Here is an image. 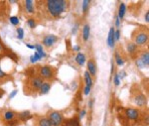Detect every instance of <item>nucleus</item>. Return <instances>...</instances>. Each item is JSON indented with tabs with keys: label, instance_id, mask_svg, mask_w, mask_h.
Listing matches in <instances>:
<instances>
[{
	"label": "nucleus",
	"instance_id": "f257e3e1",
	"mask_svg": "<svg viewBox=\"0 0 149 126\" xmlns=\"http://www.w3.org/2000/svg\"><path fill=\"white\" fill-rule=\"evenodd\" d=\"M68 5L69 2L65 1V0H48V1H46L48 13L55 18L61 16L67 10Z\"/></svg>",
	"mask_w": 149,
	"mask_h": 126
},
{
	"label": "nucleus",
	"instance_id": "f03ea898",
	"mask_svg": "<svg viewBox=\"0 0 149 126\" xmlns=\"http://www.w3.org/2000/svg\"><path fill=\"white\" fill-rule=\"evenodd\" d=\"M47 118L51 121L52 126H61L63 121H64L63 114L59 111H50Z\"/></svg>",
	"mask_w": 149,
	"mask_h": 126
},
{
	"label": "nucleus",
	"instance_id": "7ed1b4c3",
	"mask_svg": "<svg viewBox=\"0 0 149 126\" xmlns=\"http://www.w3.org/2000/svg\"><path fill=\"white\" fill-rule=\"evenodd\" d=\"M134 44L138 46H144L148 42V33L147 31H137L136 35L133 36Z\"/></svg>",
	"mask_w": 149,
	"mask_h": 126
},
{
	"label": "nucleus",
	"instance_id": "20e7f679",
	"mask_svg": "<svg viewBox=\"0 0 149 126\" xmlns=\"http://www.w3.org/2000/svg\"><path fill=\"white\" fill-rule=\"evenodd\" d=\"M40 76H42V78L50 80V78H53L55 76V71L50 66H43L40 69Z\"/></svg>",
	"mask_w": 149,
	"mask_h": 126
},
{
	"label": "nucleus",
	"instance_id": "39448f33",
	"mask_svg": "<svg viewBox=\"0 0 149 126\" xmlns=\"http://www.w3.org/2000/svg\"><path fill=\"white\" fill-rule=\"evenodd\" d=\"M58 40H59V37L56 36V35H53V34L47 35V36H45L43 39V45L50 48V47H52L53 45H55L56 42Z\"/></svg>",
	"mask_w": 149,
	"mask_h": 126
},
{
	"label": "nucleus",
	"instance_id": "423d86ee",
	"mask_svg": "<svg viewBox=\"0 0 149 126\" xmlns=\"http://www.w3.org/2000/svg\"><path fill=\"white\" fill-rule=\"evenodd\" d=\"M133 101H134V103L139 107H143L147 104V98H146V96L143 94V93H140V92L137 93L135 96H134Z\"/></svg>",
	"mask_w": 149,
	"mask_h": 126
},
{
	"label": "nucleus",
	"instance_id": "0eeeda50",
	"mask_svg": "<svg viewBox=\"0 0 149 126\" xmlns=\"http://www.w3.org/2000/svg\"><path fill=\"white\" fill-rule=\"evenodd\" d=\"M43 83H44L43 80H42L41 78H39V76H33V78H31V80L29 81V85L34 90H40V87Z\"/></svg>",
	"mask_w": 149,
	"mask_h": 126
},
{
	"label": "nucleus",
	"instance_id": "6e6552de",
	"mask_svg": "<svg viewBox=\"0 0 149 126\" xmlns=\"http://www.w3.org/2000/svg\"><path fill=\"white\" fill-rule=\"evenodd\" d=\"M125 115L130 120H137L139 118V111L134 108H127L125 110Z\"/></svg>",
	"mask_w": 149,
	"mask_h": 126
},
{
	"label": "nucleus",
	"instance_id": "1a4fd4ad",
	"mask_svg": "<svg viewBox=\"0 0 149 126\" xmlns=\"http://www.w3.org/2000/svg\"><path fill=\"white\" fill-rule=\"evenodd\" d=\"M88 73H90V76H95L97 74V64H95L94 59L88 60Z\"/></svg>",
	"mask_w": 149,
	"mask_h": 126
},
{
	"label": "nucleus",
	"instance_id": "9d476101",
	"mask_svg": "<svg viewBox=\"0 0 149 126\" xmlns=\"http://www.w3.org/2000/svg\"><path fill=\"white\" fill-rule=\"evenodd\" d=\"M115 28L111 27L109 29V33H108V45L109 48H113L115 47Z\"/></svg>",
	"mask_w": 149,
	"mask_h": 126
},
{
	"label": "nucleus",
	"instance_id": "9b49d317",
	"mask_svg": "<svg viewBox=\"0 0 149 126\" xmlns=\"http://www.w3.org/2000/svg\"><path fill=\"white\" fill-rule=\"evenodd\" d=\"M25 4V9L29 14H34L35 12V6H34V2L32 0H26L24 2Z\"/></svg>",
	"mask_w": 149,
	"mask_h": 126
},
{
	"label": "nucleus",
	"instance_id": "f8f14e48",
	"mask_svg": "<svg viewBox=\"0 0 149 126\" xmlns=\"http://www.w3.org/2000/svg\"><path fill=\"white\" fill-rule=\"evenodd\" d=\"M138 59L141 61V63H142L144 67H148V66H149V55H148L147 51L141 54L140 58H138Z\"/></svg>",
	"mask_w": 149,
	"mask_h": 126
},
{
	"label": "nucleus",
	"instance_id": "ddd939ff",
	"mask_svg": "<svg viewBox=\"0 0 149 126\" xmlns=\"http://www.w3.org/2000/svg\"><path fill=\"white\" fill-rule=\"evenodd\" d=\"M50 90H51V83H48V81H45V83H42L40 90H39V92H40V94H47L50 92Z\"/></svg>",
	"mask_w": 149,
	"mask_h": 126
},
{
	"label": "nucleus",
	"instance_id": "4468645a",
	"mask_svg": "<svg viewBox=\"0 0 149 126\" xmlns=\"http://www.w3.org/2000/svg\"><path fill=\"white\" fill-rule=\"evenodd\" d=\"M90 27L88 24H86L83 28V41L87 42L90 39Z\"/></svg>",
	"mask_w": 149,
	"mask_h": 126
},
{
	"label": "nucleus",
	"instance_id": "2eb2a0df",
	"mask_svg": "<svg viewBox=\"0 0 149 126\" xmlns=\"http://www.w3.org/2000/svg\"><path fill=\"white\" fill-rule=\"evenodd\" d=\"M76 62L78 63V65H80V66H83V65L86 64V56L85 54L79 52L77 54L76 56Z\"/></svg>",
	"mask_w": 149,
	"mask_h": 126
},
{
	"label": "nucleus",
	"instance_id": "dca6fc26",
	"mask_svg": "<svg viewBox=\"0 0 149 126\" xmlns=\"http://www.w3.org/2000/svg\"><path fill=\"white\" fill-rule=\"evenodd\" d=\"M63 126H80L79 120L77 118H72V119H67L66 121H63Z\"/></svg>",
	"mask_w": 149,
	"mask_h": 126
},
{
	"label": "nucleus",
	"instance_id": "f3484780",
	"mask_svg": "<svg viewBox=\"0 0 149 126\" xmlns=\"http://www.w3.org/2000/svg\"><path fill=\"white\" fill-rule=\"evenodd\" d=\"M126 48H127V52H128L131 56H133L134 54H136L137 51H138V48H137V46L134 43H128L126 46Z\"/></svg>",
	"mask_w": 149,
	"mask_h": 126
},
{
	"label": "nucleus",
	"instance_id": "a211bd4d",
	"mask_svg": "<svg viewBox=\"0 0 149 126\" xmlns=\"http://www.w3.org/2000/svg\"><path fill=\"white\" fill-rule=\"evenodd\" d=\"M18 116H19V119L22 120V121H27L28 119L32 118L31 113H30V111H28V110H25V111L20 112L19 114H18Z\"/></svg>",
	"mask_w": 149,
	"mask_h": 126
},
{
	"label": "nucleus",
	"instance_id": "6ab92c4d",
	"mask_svg": "<svg viewBox=\"0 0 149 126\" xmlns=\"http://www.w3.org/2000/svg\"><path fill=\"white\" fill-rule=\"evenodd\" d=\"M3 118H4V121H6V122L15 119V112H13V111H11V110L6 111V112L4 113Z\"/></svg>",
	"mask_w": 149,
	"mask_h": 126
},
{
	"label": "nucleus",
	"instance_id": "aec40b11",
	"mask_svg": "<svg viewBox=\"0 0 149 126\" xmlns=\"http://www.w3.org/2000/svg\"><path fill=\"white\" fill-rule=\"evenodd\" d=\"M115 62L116 63V65L119 67H122L123 65H124V60L122 59L121 56L119 55L118 52H115Z\"/></svg>",
	"mask_w": 149,
	"mask_h": 126
},
{
	"label": "nucleus",
	"instance_id": "412c9836",
	"mask_svg": "<svg viewBox=\"0 0 149 126\" xmlns=\"http://www.w3.org/2000/svg\"><path fill=\"white\" fill-rule=\"evenodd\" d=\"M125 4L124 3H120L119 5V9H118V16L117 17L119 18V20H122L124 18L125 15Z\"/></svg>",
	"mask_w": 149,
	"mask_h": 126
},
{
	"label": "nucleus",
	"instance_id": "4be33fe9",
	"mask_svg": "<svg viewBox=\"0 0 149 126\" xmlns=\"http://www.w3.org/2000/svg\"><path fill=\"white\" fill-rule=\"evenodd\" d=\"M85 81H86V85H87V86H90V87H92V76H90L88 72H86L85 73Z\"/></svg>",
	"mask_w": 149,
	"mask_h": 126
},
{
	"label": "nucleus",
	"instance_id": "5701e85b",
	"mask_svg": "<svg viewBox=\"0 0 149 126\" xmlns=\"http://www.w3.org/2000/svg\"><path fill=\"white\" fill-rule=\"evenodd\" d=\"M38 125L39 126H52V123H51V121L49 120L47 117H44L39 120Z\"/></svg>",
	"mask_w": 149,
	"mask_h": 126
},
{
	"label": "nucleus",
	"instance_id": "b1692460",
	"mask_svg": "<svg viewBox=\"0 0 149 126\" xmlns=\"http://www.w3.org/2000/svg\"><path fill=\"white\" fill-rule=\"evenodd\" d=\"M90 1L88 0H85L83 2V6H81V10H83V14H87L88 9H90Z\"/></svg>",
	"mask_w": 149,
	"mask_h": 126
},
{
	"label": "nucleus",
	"instance_id": "393cba45",
	"mask_svg": "<svg viewBox=\"0 0 149 126\" xmlns=\"http://www.w3.org/2000/svg\"><path fill=\"white\" fill-rule=\"evenodd\" d=\"M9 21H10V23L14 26H17L18 24H19V18L17 17V16H11L10 18H9Z\"/></svg>",
	"mask_w": 149,
	"mask_h": 126
},
{
	"label": "nucleus",
	"instance_id": "a878e982",
	"mask_svg": "<svg viewBox=\"0 0 149 126\" xmlns=\"http://www.w3.org/2000/svg\"><path fill=\"white\" fill-rule=\"evenodd\" d=\"M27 24L31 29H34V28L36 27V21H35V19H33V18H30V19L27 20Z\"/></svg>",
	"mask_w": 149,
	"mask_h": 126
},
{
	"label": "nucleus",
	"instance_id": "bb28decb",
	"mask_svg": "<svg viewBox=\"0 0 149 126\" xmlns=\"http://www.w3.org/2000/svg\"><path fill=\"white\" fill-rule=\"evenodd\" d=\"M16 32H17V37H18V39L22 40V39L24 38V30H23L22 28H17Z\"/></svg>",
	"mask_w": 149,
	"mask_h": 126
},
{
	"label": "nucleus",
	"instance_id": "cd10ccee",
	"mask_svg": "<svg viewBox=\"0 0 149 126\" xmlns=\"http://www.w3.org/2000/svg\"><path fill=\"white\" fill-rule=\"evenodd\" d=\"M19 120L17 119H13L11 121H8V122H6V125L7 126H18L19 125Z\"/></svg>",
	"mask_w": 149,
	"mask_h": 126
},
{
	"label": "nucleus",
	"instance_id": "c85d7f7f",
	"mask_svg": "<svg viewBox=\"0 0 149 126\" xmlns=\"http://www.w3.org/2000/svg\"><path fill=\"white\" fill-rule=\"evenodd\" d=\"M113 83H115V85L118 86L120 85V78L119 76H118V74H115V76H113Z\"/></svg>",
	"mask_w": 149,
	"mask_h": 126
},
{
	"label": "nucleus",
	"instance_id": "c756f323",
	"mask_svg": "<svg viewBox=\"0 0 149 126\" xmlns=\"http://www.w3.org/2000/svg\"><path fill=\"white\" fill-rule=\"evenodd\" d=\"M120 39V30H115V41H119Z\"/></svg>",
	"mask_w": 149,
	"mask_h": 126
},
{
	"label": "nucleus",
	"instance_id": "7c9ffc66",
	"mask_svg": "<svg viewBox=\"0 0 149 126\" xmlns=\"http://www.w3.org/2000/svg\"><path fill=\"white\" fill-rule=\"evenodd\" d=\"M90 90H92V87H90V86H87V85H86L85 90H83V93H85V95H88V94H90Z\"/></svg>",
	"mask_w": 149,
	"mask_h": 126
},
{
	"label": "nucleus",
	"instance_id": "2f4dec72",
	"mask_svg": "<svg viewBox=\"0 0 149 126\" xmlns=\"http://www.w3.org/2000/svg\"><path fill=\"white\" fill-rule=\"evenodd\" d=\"M17 92H18V90H14L13 92H11L10 95H9V99H12L13 97L15 96L16 94H17Z\"/></svg>",
	"mask_w": 149,
	"mask_h": 126
},
{
	"label": "nucleus",
	"instance_id": "473e14b6",
	"mask_svg": "<svg viewBox=\"0 0 149 126\" xmlns=\"http://www.w3.org/2000/svg\"><path fill=\"white\" fill-rule=\"evenodd\" d=\"M86 113H87V112H86V110H85V109H83V110L80 112V114H79V118H80V119H83V118L86 116Z\"/></svg>",
	"mask_w": 149,
	"mask_h": 126
},
{
	"label": "nucleus",
	"instance_id": "72a5a7b5",
	"mask_svg": "<svg viewBox=\"0 0 149 126\" xmlns=\"http://www.w3.org/2000/svg\"><path fill=\"white\" fill-rule=\"evenodd\" d=\"M6 76H7L6 73L3 71V70L1 69V66H0V78H5Z\"/></svg>",
	"mask_w": 149,
	"mask_h": 126
},
{
	"label": "nucleus",
	"instance_id": "f704fd0d",
	"mask_svg": "<svg viewBox=\"0 0 149 126\" xmlns=\"http://www.w3.org/2000/svg\"><path fill=\"white\" fill-rule=\"evenodd\" d=\"M115 26L117 28L120 26V20H119V18H118L117 16L115 17Z\"/></svg>",
	"mask_w": 149,
	"mask_h": 126
},
{
	"label": "nucleus",
	"instance_id": "c9c22d12",
	"mask_svg": "<svg viewBox=\"0 0 149 126\" xmlns=\"http://www.w3.org/2000/svg\"><path fill=\"white\" fill-rule=\"evenodd\" d=\"M34 57H35V59H36L37 61H40V60H42V58H41V56L40 55H39V54L38 53H37V52H35V54H34Z\"/></svg>",
	"mask_w": 149,
	"mask_h": 126
},
{
	"label": "nucleus",
	"instance_id": "e433bc0d",
	"mask_svg": "<svg viewBox=\"0 0 149 126\" xmlns=\"http://www.w3.org/2000/svg\"><path fill=\"white\" fill-rule=\"evenodd\" d=\"M73 50L74 51V52H79V51L81 50V47H80V46H78V45H77V46H74V47H73Z\"/></svg>",
	"mask_w": 149,
	"mask_h": 126
},
{
	"label": "nucleus",
	"instance_id": "4c0bfd02",
	"mask_svg": "<svg viewBox=\"0 0 149 126\" xmlns=\"http://www.w3.org/2000/svg\"><path fill=\"white\" fill-rule=\"evenodd\" d=\"M144 19H145V22L148 23L149 22V13L146 12L145 13V16H144Z\"/></svg>",
	"mask_w": 149,
	"mask_h": 126
},
{
	"label": "nucleus",
	"instance_id": "58836bf2",
	"mask_svg": "<svg viewBox=\"0 0 149 126\" xmlns=\"http://www.w3.org/2000/svg\"><path fill=\"white\" fill-rule=\"evenodd\" d=\"M30 62H31V63H33V64H35V63L37 62V60L35 59V57H34V56H31V57H30Z\"/></svg>",
	"mask_w": 149,
	"mask_h": 126
},
{
	"label": "nucleus",
	"instance_id": "ea45409f",
	"mask_svg": "<svg viewBox=\"0 0 149 126\" xmlns=\"http://www.w3.org/2000/svg\"><path fill=\"white\" fill-rule=\"evenodd\" d=\"M26 47L29 49H32V50H35V46L34 45H31V44H26Z\"/></svg>",
	"mask_w": 149,
	"mask_h": 126
},
{
	"label": "nucleus",
	"instance_id": "a19ab883",
	"mask_svg": "<svg viewBox=\"0 0 149 126\" xmlns=\"http://www.w3.org/2000/svg\"><path fill=\"white\" fill-rule=\"evenodd\" d=\"M77 29H78V24H76V26L73 28V31H72V33L73 34H76L77 33Z\"/></svg>",
	"mask_w": 149,
	"mask_h": 126
},
{
	"label": "nucleus",
	"instance_id": "79ce46f5",
	"mask_svg": "<svg viewBox=\"0 0 149 126\" xmlns=\"http://www.w3.org/2000/svg\"><path fill=\"white\" fill-rule=\"evenodd\" d=\"M92 104H94V99H92V100H90V102H88V106L92 108Z\"/></svg>",
	"mask_w": 149,
	"mask_h": 126
},
{
	"label": "nucleus",
	"instance_id": "37998d69",
	"mask_svg": "<svg viewBox=\"0 0 149 126\" xmlns=\"http://www.w3.org/2000/svg\"><path fill=\"white\" fill-rule=\"evenodd\" d=\"M2 49V46H1V44H0V50H1Z\"/></svg>",
	"mask_w": 149,
	"mask_h": 126
}]
</instances>
